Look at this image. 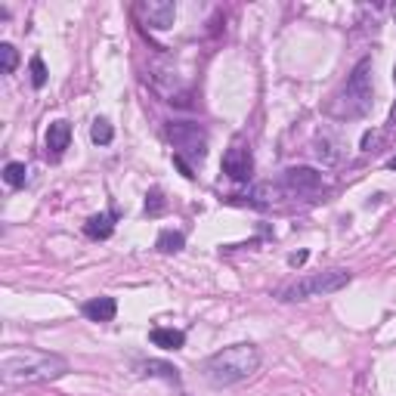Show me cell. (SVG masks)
Instances as JSON below:
<instances>
[{"label":"cell","instance_id":"14","mask_svg":"<svg viewBox=\"0 0 396 396\" xmlns=\"http://www.w3.org/2000/svg\"><path fill=\"white\" fill-rule=\"evenodd\" d=\"M313 152H316V158H319V162L328 164V167L341 162V146H338L334 140H328V137H319V140L313 142Z\"/></svg>","mask_w":396,"mask_h":396},{"label":"cell","instance_id":"4","mask_svg":"<svg viewBox=\"0 0 396 396\" xmlns=\"http://www.w3.org/2000/svg\"><path fill=\"white\" fill-rule=\"evenodd\" d=\"M353 276L347 269H328V273H313L303 276V279H294L288 285H282L276 291V298L285 303H298V300H310V298H322V294H334L341 288H347Z\"/></svg>","mask_w":396,"mask_h":396},{"label":"cell","instance_id":"22","mask_svg":"<svg viewBox=\"0 0 396 396\" xmlns=\"http://www.w3.org/2000/svg\"><path fill=\"white\" fill-rule=\"evenodd\" d=\"M307 257H310L307 251H300V254H291V257H288V264H291V266H300V264H307Z\"/></svg>","mask_w":396,"mask_h":396},{"label":"cell","instance_id":"6","mask_svg":"<svg viewBox=\"0 0 396 396\" xmlns=\"http://www.w3.org/2000/svg\"><path fill=\"white\" fill-rule=\"evenodd\" d=\"M251 171H254V158H251V149L242 140H235L223 155V174L235 183L251 180Z\"/></svg>","mask_w":396,"mask_h":396},{"label":"cell","instance_id":"2","mask_svg":"<svg viewBox=\"0 0 396 396\" xmlns=\"http://www.w3.org/2000/svg\"><path fill=\"white\" fill-rule=\"evenodd\" d=\"M372 56L359 59L356 69L350 72L347 84L334 94V99L328 103V115L338 118V121H356V118H366L368 108L375 103V90H372Z\"/></svg>","mask_w":396,"mask_h":396},{"label":"cell","instance_id":"7","mask_svg":"<svg viewBox=\"0 0 396 396\" xmlns=\"http://www.w3.org/2000/svg\"><path fill=\"white\" fill-rule=\"evenodd\" d=\"M137 16L142 25H149V28L167 31L176 19V6L171 0H142V4H137Z\"/></svg>","mask_w":396,"mask_h":396},{"label":"cell","instance_id":"1","mask_svg":"<svg viewBox=\"0 0 396 396\" xmlns=\"http://www.w3.org/2000/svg\"><path fill=\"white\" fill-rule=\"evenodd\" d=\"M65 372H69V359L59 356V353L22 350V353H6L0 359V378H4L6 387L59 381Z\"/></svg>","mask_w":396,"mask_h":396},{"label":"cell","instance_id":"24","mask_svg":"<svg viewBox=\"0 0 396 396\" xmlns=\"http://www.w3.org/2000/svg\"><path fill=\"white\" fill-rule=\"evenodd\" d=\"M387 167H390V171H396V158H390V162H387Z\"/></svg>","mask_w":396,"mask_h":396},{"label":"cell","instance_id":"16","mask_svg":"<svg viewBox=\"0 0 396 396\" xmlns=\"http://www.w3.org/2000/svg\"><path fill=\"white\" fill-rule=\"evenodd\" d=\"M4 180H6V186L22 189L25 183H28V171H25V164H22V162H10V164L4 167Z\"/></svg>","mask_w":396,"mask_h":396},{"label":"cell","instance_id":"20","mask_svg":"<svg viewBox=\"0 0 396 396\" xmlns=\"http://www.w3.org/2000/svg\"><path fill=\"white\" fill-rule=\"evenodd\" d=\"M28 69H31V87L40 90V87L47 84V65H44V59L35 56V59H31V65H28Z\"/></svg>","mask_w":396,"mask_h":396},{"label":"cell","instance_id":"11","mask_svg":"<svg viewBox=\"0 0 396 396\" xmlns=\"http://www.w3.org/2000/svg\"><path fill=\"white\" fill-rule=\"evenodd\" d=\"M115 220H118L115 210H103V214H94L87 223H84V232H87L90 239H108V235L115 232Z\"/></svg>","mask_w":396,"mask_h":396},{"label":"cell","instance_id":"9","mask_svg":"<svg viewBox=\"0 0 396 396\" xmlns=\"http://www.w3.org/2000/svg\"><path fill=\"white\" fill-rule=\"evenodd\" d=\"M72 142V124L69 121H53L47 128V155L50 158H62V152Z\"/></svg>","mask_w":396,"mask_h":396},{"label":"cell","instance_id":"26","mask_svg":"<svg viewBox=\"0 0 396 396\" xmlns=\"http://www.w3.org/2000/svg\"><path fill=\"white\" fill-rule=\"evenodd\" d=\"M393 19H396V10H393Z\"/></svg>","mask_w":396,"mask_h":396},{"label":"cell","instance_id":"12","mask_svg":"<svg viewBox=\"0 0 396 396\" xmlns=\"http://www.w3.org/2000/svg\"><path fill=\"white\" fill-rule=\"evenodd\" d=\"M152 344L162 350H180L183 344H186V334L180 332V328H152Z\"/></svg>","mask_w":396,"mask_h":396},{"label":"cell","instance_id":"19","mask_svg":"<svg viewBox=\"0 0 396 396\" xmlns=\"http://www.w3.org/2000/svg\"><path fill=\"white\" fill-rule=\"evenodd\" d=\"M164 208H167V201L162 196V189H152L149 196H146V214L149 217H158V214H164Z\"/></svg>","mask_w":396,"mask_h":396},{"label":"cell","instance_id":"3","mask_svg":"<svg viewBox=\"0 0 396 396\" xmlns=\"http://www.w3.org/2000/svg\"><path fill=\"white\" fill-rule=\"evenodd\" d=\"M257 368H260V350L254 344H232V347H223L220 353L208 356L205 366H201V375L214 387H232L239 381H248Z\"/></svg>","mask_w":396,"mask_h":396},{"label":"cell","instance_id":"10","mask_svg":"<svg viewBox=\"0 0 396 396\" xmlns=\"http://www.w3.org/2000/svg\"><path fill=\"white\" fill-rule=\"evenodd\" d=\"M81 313L90 319V322H112L115 313H118V303L115 298H94L81 307Z\"/></svg>","mask_w":396,"mask_h":396},{"label":"cell","instance_id":"18","mask_svg":"<svg viewBox=\"0 0 396 396\" xmlns=\"http://www.w3.org/2000/svg\"><path fill=\"white\" fill-rule=\"evenodd\" d=\"M0 65H4L6 74L16 72V65H19V50L13 44H0Z\"/></svg>","mask_w":396,"mask_h":396},{"label":"cell","instance_id":"13","mask_svg":"<svg viewBox=\"0 0 396 396\" xmlns=\"http://www.w3.org/2000/svg\"><path fill=\"white\" fill-rule=\"evenodd\" d=\"M155 248L162 251V254H176V251L186 248V235H183L180 230H162L158 232Z\"/></svg>","mask_w":396,"mask_h":396},{"label":"cell","instance_id":"25","mask_svg":"<svg viewBox=\"0 0 396 396\" xmlns=\"http://www.w3.org/2000/svg\"><path fill=\"white\" fill-rule=\"evenodd\" d=\"M393 81H396V72H393Z\"/></svg>","mask_w":396,"mask_h":396},{"label":"cell","instance_id":"15","mask_svg":"<svg viewBox=\"0 0 396 396\" xmlns=\"http://www.w3.org/2000/svg\"><path fill=\"white\" fill-rule=\"evenodd\" d=\"M142 375H158V378H164V381H171V384H180V372H176L174 366H167V362L149 359L146 366H142Z\"/></svg>","mask_w":396,"mask_h":396},{"label":"cell","instance_id":"5","mask_svg":"<svg viewBox=\"0 0 396 396\" xmlns=\"http://www.w3.org/2000/svg\"><path fill=\"white\" fill-rule=\"evenodd\" d=\"M171 142L180 152L176 155H189V158H196V162H201V158L208 155V133L201 124H192V121H180V124H171Z\"/></svg>","mask_w":396,"mask_h":396},{"label":"cell","instance_id":"17","mask_svg":"<svg viewBox=\"0 0 396 396\" xmlns=\"http://www.w3.org/2000/svg\"><path fill=\"white\" fill-rule=\"evenodd\" d=\"M90 140H94L96 146H108V142L115 140L112 124H108L106 118H96V121H94V128H90Z\"/></svg>","mask_w":396,"mask_h":396},{"label":"cell","instance_id":"23","mask_svg":"<svg viewBox=\"0 0 396 396\" xmlns=\"http://www.w3.org/2000/svg\"><path fill=\"white\" fill-rule=\"evenodd\" d=\"M390 124H396V106L390 108Z\"/></svg>","mask_w":396,"mask_h":396},{"label":"cell","instance_id":"8","mask_svg":"<svg viewBox=\"0 0 396 396\" xmlns=\"http://www.w3.org/2000/svg\"><path fill=\"white\" fill-rule=\"evenodd\" d=\"M282 183L294 196H307V192L322 189V174H316L313 167H288L282 176Z\"/></svg>","mask_w":396,"mask_h":396},{"label":"cell","instance_id":"21","mask_svg":"<svg viewBox=\"0 0 396 396\" xmlns=\"http://www.w3.org/2000/svg\"><path fill=\"white\" fill-rule=\"evenodd\" d=\"M381 142V130H366L362 133V152H372Z\"/></svg>","mask_w":396,"mask_h":396}]
</instances>
